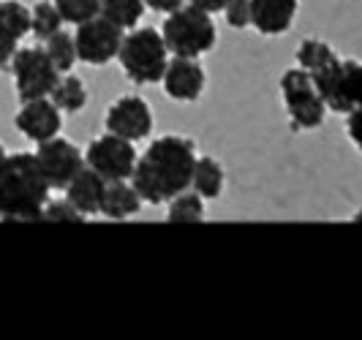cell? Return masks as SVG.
<instances>
[{"label": "cell", "instance_id": "cell-1", "mask_svg": "<svg viewBox=\"0 0 362 340\" xmlns=\"http://www.w3.org/2000/svg\"><path fill=\"white\" fill-rule=\"evenodd\" d=\"M197 158L199 153L194 139L180 134L158 136L139 156L131 182L147 204H169L177 194L191 188Z\"/></svg>", "mask_w": 362, "mask_h": 340}, {"label": "cell", "instance_id": "cell-2", "mask_svg": "<svg viewBox=\"0 0 362 340\" xmlns=\"http://www.w3.org/2000/svg\"><path fill=\"white\" fill-rule=\"evenodd\" d=\"M49 191L33 153H8L0 166V221H41Z\"/></svg>", "mask_w": 362, "mask_h": 340}, {"label": "cell", "instance_id": "cell-3", "mask_svg": "<svg viewBox=\"0 0 362 340\" xmlns=\"http://www.w3.org/2000/svg\"><path fill=\"white\" fill-rule=\"evenodd\" d=\"M169 47L156 28H134L123 36L117 63L134 85H158L169 66Z\"/></svg>", "mask_w": 362, "mask_h": 340}, {"label": "cell", "instance_id": "cell-4", "mask_svg": "<svg viewBox=\"0 0 362 340\" xmlns=\"http://www.w3.org/2000/svg\"><path fill=\"white\" fill-rule=\"evenodd\" d=\"M161 33L169 52L177 57H202L218 44V28L213 14L191 3L166 14Z\"/></svg>", "mask_w": 362, "mask_h": 340}, {"label": "cell", "instance_id": "cell-5", "mask_svg": "<svg viewBox=\"0 0 362 340\" xmlns=\"http://www.w3.org/2000/svg\"><path fill=\"white\" fill-rule=\"evenodd\" d=\"M281 95H284V107H286L294 131H313L325 123L329 109H327L310 71L300 69V66L286 69L281 76Z\"/></svg>", "mask_w": 362, "mask_h": 340}, {"label": "cell", "instance_id": "cell-6", "mask_svg": "<svg viewBox=\"0 0 362 340\" xmlns=\"http://www.w3.org/2000/svg\"><path fill=\"white\" fill-rule=\"evenodd\" d=\"M11 74L19 101L47 98L60 79V71L52 63L47 47H19L11 60Z\"/></svg>", "mask_w": 362, "mask_h": 340}, {"label": "cell", "instance_id": "cell-7", "mask_svg": "<svg viewBox=\"0 0 362 340\" xmlns=\"http://www.w3.org/2000/svg\"><path fill=\"white\" fill-rule=\"evenodd\" d=\"M325 104L335 115H349L362 107V60H335L322 74H310Z\"/></svg>", "mask_w": 362, "mask_h": 340}, {"label": "cell", "instance_id": "cell-8", "mask_svg": "<svg viewBox=\"0 0 362 340\" xmlns=\"http://www.w3.org/2000/svg\"><path fill=\"white\" fill-rule=\"evenodd\" d=\"M136 161H139V153H136L134 142L117 136V134H109V131L104 136H95L85 150V163L95 169L107 182L131 180Z\"/></svg>", "mask_w": 362, "mask_h": 340}, {"label": "cell", "instance_id": "cell-9", "mask_svg": "<svg viewBox=\"0 0 362 340\" xmlns=\"http://www.w3.org/2000/svg\"><path fill=\"white\" fill-rule=\"evenodd\" d=\"M123 36H126V30H120L115 22H109L104 14H98V17L76 25V33H74L76 54L85 66H95V69L107 66L112 60H117Z\"/></svg>", "mask_w": 362, "mask_h": 340}, {"label": "cell", "instance_id": "cell-10", "mask_svg": "<svg viewBox=\"0 0 362 340\" xmlns=\"http://www.w3.org/2000/svg\"><path fill=\"white\" fill-rule=\"evenodd\" d=\"M33 156H36L44 180L49 182V188H63V191L76 177V172L85 166L82 150L66 136H52L47 142H38Z\"/></svg>", "mask_w": 362, "mask_h": 340}, {"label": "cell", "instance_id": "cell-11", "mask_svg": "<svg viewBox=\"0 0 362 340\" xmlns=\"http://www.w3.org/2000/svg\"><path fill=\"white\" fill-rule=\"evenodd\" d=\"M104 126L109 134H117V136L131 139V142L147 139L153 134V126H156L153 107L142 95H123L107 109Z\"/></svg>", "mask_w": 362, "mask_h": 340}, {"label": "cell", "instance_id": "cell-12", "mask_svg": "<svg viewBox=\"0 0 362 340\" xmlns=\"http://www.w3.org/2000/svg\"><path fill=\"white\" fill-rule=\"evenodd\" d=\"M14 128L30 142H47L52 136H60L63 131V112L57 109L52 98H33L22 101V109L14 115Z\"/></svg>", "mask_w": 362, "mask_h": 340}, {"label": "cell", "instance_id": "cell-13", "mask_svg": "<svg viewBox=\"0 0 362 340\" xmlns=\"http://www.w3.org/2000/svg\"><path fill=\"white\" fill-rule=\"evenodd\" d=\"M163 93L175 101H199L204 85H207V74L204 66L199 63V57H172L166 71H163Z\"/></svg>", "mask_w": 362, "mask_h": 340}, {"label": "cell", "instance_id": "cell-14", "mask_svg": "<svg viewBox=\"0 0 362 340\" xmlns=\"http://www.w3.org/2000/svg\"><path fill=\"white\" fill-rule=\"evenodd\" d=\"M30 36V8L19 0L0 3V74L11 69L22 38Z\"/></svg>", "mask_w": 362, "mask_h": 340}, {"label": "cell", "instance_id": "cell-15", "mask_svg": "<svg viewBox=\"0 0 362 340\" xmlns=\"http://www.w3.org/2000/svg\"><path fill=\"white\" fill-rule=\"evenodd\" d=\"M300 0H251L254 28L262 36H284L294 25Z\"/></svg>", "mask_w": 362, "mask_h": 340}, {"label": "cell", "instance_id": "cell-16", "mask_svg": "<svg viewBox=\"0 0 362 340\" xmlns=\"http://www.w3.org/2000/svg\"><path fill=\"white\" fill-rule=\"evenodd\" d=\"M104 191H107V180L85 163V166L76 172V177L66 185V199H69L85 218H93V215H101Z\"/></svg>", "mask_w": 362, "mask_h": 340}, {"label": "cell", "instance_id": "cell-17", "mask_svg": "<svg viewBox=\"0 0 362 340\" xmlns=\"http://www.w3.org/2000/svg\"><path fill=\"white\" fill-rule=\"evenodd\" d=\"M142 204H145V199L136 191L134 182L112 180V182H107V191L101 199V215L109 221H126V218H134L139 213Z\"/></svg>", "mask_w": 362, "mask_h": 340}, {"label": "cell", "instance_id": "cell-18", "mask_svg": "<svg viewBox=\"0 0 362 340\" xmlns=\"http://www.w3.org/2000/svg\"><path fill=\"white\" fill-rule=\"evenodd\" d=\"M226 185V172L218 158L213 156H199L197 166H194V177H191V188L199 194L204 201H213L223 194Z\"/></svg>", "mask_w": 362, "mask_h": 340}, {"label": "cell", "instance_id": "cell-19", "mask_svg": "<svg viewBox=\"0 0 362 340\" xmlns=\"http://www.w3.org/2000/svg\"><path fill=\"white\" fill-rule=\"evenodd\" d=\"M49 98L57 104V109L63 115H76V112H82V109L88 107V85L79 76L66 74V76L57 79V85L49 93Z\"/></svg>", "mask_w": 362, "mask_h": 340}, {"label": "cell", "instance_id": "cell-20", "mask_svg": "<svg viewBox=\"0 0 362 340\" xmlns=\"http://www.w3.org/2000/svg\"><path fill=\"white\" fill-rule=\"evenodd\" d=\"M294 57H297V66H300V69H305V71H310V74H322L325 69H329V66L338 60V52H335L327 41H322V38H305V41L297 47Z\"/></svg>", "mask_w": 362, "mask_h": 340}, {"label": "cell", "instance_id": "cell-21", "mask_svg": "<svg viewBox=\"0 0 362 340\" xmlns=\"http://www.w3.org/2000/svg\"><path fill=\"white\" fill-rule=\"evenodd\" d=\"M204 218H207L204 199L194 188H185L182 194H177L169 201V210H166V221H172V223H202Z\"/></svg>", "mask_w": 362, "mask_h": 340}, {"label": "cell", "instance_id": "cell-22", "mask_svg": "<svg viewBox=\"0 0 362 340\" xmlns=\"http://www.w3.org/2000/svg\"><path fill=\"white\" fill-rule=\"evenodd\" d=\"M145 0H104L101 3V14L109 22H115L120 30H134L139 19L145 17Z\"/></svg>", "mask_w": 362, "mask_h": 340}, {"label": "cell", "instance_id": "cell-23", "mask_svg": "<svg viewBox=\"0 0 362 340\" xmlns=\"http://www.w3.org/2000/svg\"><path fill=\"white\" fill-rule=\"evenodd\" d=\"M57 30H63V17L57 6L52 0H38L30 8V36H36L38 41H49Z\"/></svg>", "mask_w": 362, "mask_h": 340}, {"label": "cell", "instance_id": "cell-24", "mask_svg": "<svg viewBox=\"0 0 362 340\" xmlns=\"http://www.w3.org/2000/svg\"><path fill=\"white\" fill-rule=\"evenodd\" d=\"M47 52L52 57V63L57 66L60 74H71V69L79 63V54H76V41H74V33H63L57 30L49 41H44Z\"/></svg>", "mask_w": 362, "mask_h": 340}, {"label": "cell", "instance_id": "cell-25", "mask_svg": "<svg viewBox=\"0 0 362 340\" xmlns=\"http://www.w3.org/2000/svg\"><path fill=\"white\" fill-rule=\"evenodd\" d=\"M52 3L57 6L63 22H69V25L76 28V25H82V22H88V19L98 17L104 0H52Z\"/></svg>", "mask_w": 362, "mask_h": 340}, {"label": "cell", "instance_id": "cell-26", "mask_svg": "<svg viewBox=\"0 0 362 340\" xmlns=\"http://www.w3.org/2000/svg\"><path fill=\"white\" fill-rule=\"evenodd\" d=\"M223 19L232 30H245L254 28V14H251V0H229L223 8Z\"/></svg>", "mask_w": 362, "mask_h": 340}, {"label": "cell", "instance_id": "cell-27", "mask_svg": "<svg viewBox=\"0 0 362 340\" xmlns=\"http://www.w3.org/2000/svg\"><path fill=\"white\" fill-rule=\"evenodd\" d=\"M41 221H74V223H79V221H85V215L79 213L69 199H57V201H47Z\"/></svg>", "mask_w": 362, "mask_h": 340}, {"label": "cell", "instance_id": "cell-28", "mask_svg": "<svg viewBox=\"0 0 362 340\" xmlns=\"http://www.w3.org/2000/svg\"><path fill=\"white\" fill-rule=\"evenodd\" d=\"M346 134H349L351 144L362 153V107L346 115Z\"/></svg>", "mask_w": 362, "mask_h": 340}, {"label": "cell", "instance_id": "cell-29", "mask_svg": "<svg viewBox=\"0 0 362 340\" xmlns=\"http://www.w3.org/2000/svg\"><path fill=\"white\" fill-rule=\"evenodd\" d=\"M147 8H153V11H158V14H172V11H177L185 6V0H145Z\"/></svg>", "mask_w": 362, "mask_h": 340}, {"label": "cell", "instance_id": "cell-30", "mask_svg": "<svg viewBox=\"0 0 362 340\" xmlns=\"http://www.w3.org/2000/svg\"><path fill=\"white\" fill-rule=\"evenodd\" d=\"M185 3L199 6V8H204V11L216 14V11H223V8H226V3H229V0H185Z\"/></svg>", "mask_w": 362, "mask_h": 340}, {"label": "cell", "instance_id": "cell-31", "mask_svg": "<svg viewBox=\"0 0 362 340\" xmlns=\"http://www.w3.org/2000/svg\"><path fill=\"white\" fill-rule=\"evenodd\" d=\"M6 158H8V150H6V147H3V142H0V166H3V161H6Z\"/></svg>", "mask_w": 362, "mask_h": 340}, {"label": "cell", "instance_id": "cell-32", "mask_svg": "<svg viewBox=\"0 0 362 340\" xmlns=\"http://www.w3.org/2000/svg\"><path fill=\"white\" fill-rule=\"evenodd\" d=\"M354 221H362V210H360L357 215H354Z\"/></svg>", "mask_w": 362, "mask_h": 340}, {"label": "cell", "instance_id": "cell-33", "mask_svg": "<svg viewBox=\"0 0 362 340\" xmlns=\"http://www.w3.org/2000/svg\"><path fill=\"white\" fill-rule=\"evenodd\" d=\"M0 3H3V0H0Z\"/></svg>", "mask_w": 362, "mask_h": 340}]
</instances>
